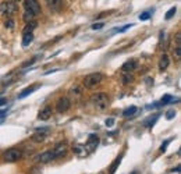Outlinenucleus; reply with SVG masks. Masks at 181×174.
Returning a JSON list of instances; mask_svg holds the SVG:
<instances>
[{"label":"nucleus","mask_w":181,"mask_h":174,"mask_svg":"<svg viewBox=\"0 0 181 174\" xmlns=\"http://www.w3.org/2000/svg\"><path fill=\"white\" fill-rule=\"evenodd\" d=\"M103 80V75L100 73H92L88 74L87 77L84 78V86L85 88H95L96 85H99Z\"/></svg>","instance_id":"obj_1"},{"label":"nucleus","mask_w":181,"mask_h":174,"mask_svg":"<svg viewBox=\"0 0 181 174\" xmlns=\"http://www.w3.org/2000/svg\"><path fill=\"white\" fill-rule=\"evenodd\" d=\"M17 11H18V6H17L16 3L3 2L2 4H0V13H2L4 17H7V18H10L11 16H14Z\"/></svg>","instance_id":"obj_2"},{"label":"nucleus","mask_w":181,"mask_h":174,"mask_svg":"<svg viewBox=\"0 0 181 174\" xmlns=\"http://www.w3.org/2000/svg\"><path fill=\"white\" fill-rule=\"evenodd\" d=\"M91 100L93 102V104L96 106V109H99V110H103V109H106V107L109 106V98H107V95L106 94H96V95H93V96L91 98Z\"/></svg>","instance_id":"obj_3"},{"label":"nucleus","mask_w":181,"mask_h":174,"mask_svg":"<svg viewBox=\"0 0 181 174\" xmlns=\"http://www.w3.org/2000/svg\"><path fill=\"white\" fill-rule=\"evenodd\" d=\"M3 157H4V162H7V163H14V162L20 160L22 157V152L18 148H10L4 152Z\"/></svg>","instance_id":"obj_4"},{"label":"nucleus","mask_w":181,"mask_h":174,"mask_svg":"<svg viewBox=\"0 0 181 174\" xmlns=\"http://www.w3.org/2000/svg\"><path fill=\"white\" fill-rule=\"evenodd\" d=\"M24 8H25L26 11L34 13L35 16L42 13V8H40V4L38 0H24Z\"/></svg>","instance_id":"obj_5"},{"label":"nucleus","mask_w":181,"mask_h":174,"mask_svg":"<svg viewBox=\"0 0 181 174\" xmlns=\"http://www.w3.org/2000/svg\"><path fill=\"white\" fill-rule=\"evenodd\" d=\"M71 106V102L68 98H60L57 100V106H56V109H57L59 113H66L68 109H70Z\"/></svg>","instance_id":"obj_6"},{"label":"nucleus","mask_w":181,"mask_h":174,"mask_svg":"<svg viewBox=\"0 0 181 174\" xmlns=\"http://www.w3.org/2000/svg\"><path fill=\"white\" fill-rule=\"evenodd\" d=\"M67 151H68L67 142H59V143H56L55 149H53V153H55L56 157H61V156H64L67 153Z\"/></svg>","instance_id":"obj_7"},{"label":"nucleus","mask_w":181,"mask_h":174,"mask_svg":"<svg viewBox=\"0 0 181 174\" xmlns=\"http://www.w3.org/2000/svg\"><path fill=\"white\" fill-rule=\"evenodd\" d=\"M47 131H49V128H39V130L32 135V141H34L35 143H42L43 141L46 139V135H47L46 133H47Z\"/></svg>","instance_id":"obj_8"},{"label":"nucleus","mask_w":181,"mask_h":174,"mask_svg":"<svg viewBox=\"0 0 181 174\" xmlns=\"http://www.w3.org/2000/svg\"><path fill=\"white\" fill-rule=\"evenodd\" d=\"M98 143H99V138H98V135L92 134V135H89V138H88L87 145H85V148L88 149V152H93L95 149H96Z\"/></svg>","instance_id":"obj_9"},{"label":"nucleus","mask_w":181,"mask_h":174,"mask_svg":"<svg viewBox=\"0 0 181 174\" xmlns=\"http://www.w3.org/2000/svg\"><path fill=\"white\" fill-rule=\"evenodd\" d=\"M53 159H56L53 151H46V152H43V153H40L39 156H38L36 160L39 162V163H49V162L53 160Z\"/></svg>","instance_id":"obj_10"},{"label":"nucleus","mask_w":181,"mask_h":174,"mask_svg":"<svg viewBox=\"0 0 181 174\" xmlns=\"http://www.w3.org/2000/svg\"><path fill=\"white\" fill-rule=\"evenodd\" d=\"M46 4L52 11H60L64 6V0H46Z\"/></svg>","instance_id":"obj_11"},{"label":"nucleus","mask_w":181,"mask_h":174,"mask_svg":"<svg viewBox=\"0 0 181 174\" xmlns=\"http://www.w3.org/2000/svg\"><path fill=\"white\" fill-rule=\"evenodd\" d=\"M136 65H138V63H136V60H127L126 63H124L123 65H121V70L124 71V73H130V71H134L136 68Z\"/></svg>","instance_id":"obj_12"},{"label":"nucleus","mask_w":181,"mask_h":174,"mask_svg":"<svg viewBox=\"0 0 181 174\" xmlns=\"http://www.w3.org/2000/svg\"><path fill=\"white\" fill-rule=\"evenodd\" d=\"M50 117H52V107L50 106H45L39 112V114H38V118L42 120V121H46V120H49Z\"/></svg>","instance_id":"obj_13"},{"label":"nucleus","mask_w":181,"mask_h":174,"mask_svg":"<svg viewBox=\"0 0 181 174\" xmlns=\"http://www.w3.org/2000/svg\"><path fill=\"white\" fill-rule=\"evenodd\" d=\"M170 64V59H169L167 55H162V57L159 60V68L160 70H166Z\"/></svg>","instance_id":"obj_14"},{"label":"nucleus","mask_w":181,"mask_h":174,"mask_svg":"<svg viewBox=\"0 0 181 174\" xmlns=\"http://www.w3.org/2000/svg\"><path fill=\"white\" fill-rule=\"evenodd\" d=\"M136 112H138V107H136V106H130L123 112V116L124 117H132V116H135Z\"/></svg>","instance_id":"obj_15"},{"label":"nucleus","mask_w":181,"mask_h":174,"mask_svg":"<svg viewBox=\"0 0 181 174\" xmlns=\"http://www.w3.org/2000/svg\"><path fill=\"white\" fill-rule=\"evenodd\" d=\"M36 88H38V85H31L29 88H25V89H24V92H21V94L18 95V98H20V99H22V98L28 96V95H31L32 92H34Z\"/></svg>","instance_id":"obj_16"},{"label":"nucleus","mask_w":181,"mask_h":174,"mask_svg":"<svg viewBox=\"0 0 181 174\" xmlns=\"http://www.w3.org/2000/svg\"><path fill=\"white\" fill-rule=\"evenodd\" d=\"M36 21H29V22H26V25L24 27V34H29V32H32L35 28H36Z\"/></svg>","instance_id":"obj_17"},{"label":"nucleus","mask_w":181,"mask_h":174,"mask_svg":"<svg viewBox=\"0 0 181 174\" xmlns=\"http://www.w3.org/2000/svg\"><path fill=\"white\" fill-rule=\"evenodd\" d=\"M158 118H159V114H155L153 117L152 116L148 117V118L144 121V125H145V127H152V125L155 124L156 121H158Z\"/></svg>","instance_id":"obj_18"},{"label":"nucleus","mask_w":181,"mask_h":174,"mask_svg":"<svg viewBox=\"0 0 181 174\" xmlns=\"http://www.w3.org/2000/svg\"><path fill=\"white\" fill-rule=\"evenodd\" d=\"M34 41V34L32 32H29V34H24V39H22V46L26 47L31 42Z\"/></svg>","instance_id":"obj_19"},{"label":"nucleus","mask_w":181,"mask_h":174,"mask_svg":"<svg viewBox=\"0 0 181 174\" xmlns=\"http://www.w3.org/2000/svg\"><path fill=\"white\" fill-rule=\"evenodd\" d=\"M174 102V98L171 95H164L162 98V100L159 102V106H164V104H169V103H173Z\"/></svg>","instance_id":"obj_20"},{"label":"nucleus","mask_w":181,"mask_h":174,"mask_svg":"<svg viewBox=\"0 0 181 174\" xmlns=\"http://www.w3.org/2000/svg\"><path fill=\"white\" fill-rule=\"evenodd\" d=\"M131 82H134V75L130 73H126L123 75V84L124 85H128V84H131Z\"/></svg>","instance_id":"obj_21"},{"label":"nucleus","mask_w":181,"mask_h":174,"mask_svg":"<svg viewBox=\"0 0 181 174\" xmlns=\"http://www.w3.org/2000/svg\"><path fill=\"white\" fill-rule=\"evenodd\" d=\"M121 163V156H118L117 159L112 163V166H110V172H109V174H114V172L117 170V167H118V164Z\"/></svg>","instance_id":"obj_22"},{"label":"nucleus","mask_w":181,"mask_h":174,"mask_svg":"<svg viewBox=\"0 0 181 174\" xmlns=\"http://www.w3.org/2000/svg\"><path fill=\"white\" fill-rule=\"evenodd\" d=\"M34 18H35V14H34V13H31V11H26V10H25V13L22 14V20L25 21V22L34 21Z\"/></svg>","instance_id":"obj_23"},{"label":"nucleus","mask_w":181,"mask_h":174,"mask_svg":"<svg viewBox=\"0 0 181 174\" xmlns=\"http://www.w3.org/2000/svg\"><path fill=\"white\" fill-rule=\"evenodd\" d=\"M4 28L8 29V31H11V29H14V20L13 18H7L4 21Z\"/></svg>","instance_id":"obj_24"},{"label":"nucleus","mask_w":181,"mask_h":174,"mask_svg":"<svg viewBox=\"0 0 181 174\" xmlns=\"http://www.w3.org/2000/svg\"><path fill=\"white\" fill-rule=\"evenodd\" d=\"M176 11H177V8H176V7H171L170 10L167 11V14H166V20H170L171 17H173L174 14H176Z\"/></svg>","instance_id":"obj_25"},{"label":"nucleus","mask_w":181,"mask_h":174,"mask_svg":"<svg viewBox=\"0 0 181 174\" xmlns=\"http://www.w3.org/2000/svg\"><path fill=\"white\" fill-rule=\"evenodd\" d=\"M174 57L177 60H180V57H181V46H179V45L174 47Z\"/></svg>","instance_id":"obj_26"},{"label":"nucleus","mask_w":181,"mask_h":174,"mask_svg":"<svg viewBox=\"0 0 181 174\" xmlns=\"http://www.w3.org/2000/svg\"><path fill=\"white\" fill-rule=\"evenodd\" d=\"M171 141H173V139H171V138H170V139H166L164 142L162 143V146H160V151H162V152H164L166 149H167V145H169V143L171 142Z\"/></svg>","instance_id":"obj_27"},{"label":"nucleus","mask_w":181,"mask_h":174,"mask_svg":"<svg viewBox=\"0 0 181 174\" xmlns=\"http://www.w3.org/2000/svg\"><path fill=\"white\" fill-rule=\"evenodd\" d=\"M149 17H150V13H149V11H145V13H142L141 16H139V20L145 21V20H149Z\"/></svg>","instance_id":"obj_28"},{"label":"nucleus","mask_w":181,"mask_h":174,"mask_svg":"<svg viewBox=\"0 0 181 174\" xmlns=\"http://www.w3.org/2000/svg\"><path fill=\"white\" fill-rule=\"evenodd\" d=\"M174 117H176V110H169L167 114H166V118L171 120V118H174Z\"/></svg>","instance_id":"obj_29"},{"label":"nucleus","mask_w":181,"mask_h":174,"mask_svg":"<svg viewBox=\"0 0 181 174\" xmlns=\"http://www.w3.org/2000/svg\"><path fill=\"white\" fill-rule=\"evenodd\" d=\"M105 27V22H95L93 25H92V29H100Z\"/></svg>","instance_id":"obj_30"},{"label":"nucleus","mask_w":181,"mask_h":174,"mask_svg":"<svg viewBox=\"0 0 181 174\" xmlns=\"http://www.w3.org/2000/svg\"><path fill=\"white\" fill-rule=\"evenodd\" d=\"M74 152H75L77 155H82V146L81 145H77L75 148H74Z\"/></svg>","instance_id":"obj_31"},{"label":"nucleus","mask_w":181,"mask_h":174,"mask_svg":"<svg viewBox=\"0 0 181 174\" xmlns=\"http://www.w3.org/2000/svg\"><path fill=\"white\" fill-rule=\"evenodd\" d=\"M6 114H7V112H6V110H0V123H3V120H4Z\"/></svg>","instance_id":"obj_32"},{"label":"nucleus","mask_w":181,"mask_h":174,"mask_svg":"<svg viewBox=\"0 0 181 174\" xmlns=\"http://www.w3.org/2000/svg\"><path fill=\"white\" fill-rule=\"evenodd\" d=\"M176 43L179 45V46H181V34L179 32V34H176Z\"/></svg>","instance_id":"obj_33"},{"label":"nucleus","mask_w":181,"mask_h":174,"mask_svg":"<svg viewBox=\"0 0 181 174\" xmlns=\"http://www.w3.org/2000/svg\"><path fill=\"white\" fill-rule=\"evenodd\" d=\"M35 60H36V57H34V59L28 60V61H25V63H24V64H22V67H26V65H31V64H32V63H34V61H35Z\"/></svg>","instance_id":"obj_34"},{"label":"nucleus","mask_w":181,"mask_h":174,"mask_svg":"<svg viewBox=\"0 0 181 174\" xmlns=\"http://www.w3.org/2000/svg\"><path fill=\"white\" fill-rule=\"evenodd\" d=\"M113 124H114V118H107V120H106V125H107V127H112Z\"/></svg>","instance_id":"obj_35"},{"label":"nucleus","mask_w":181,"mask_h":174,"mask_svg":"<svg viewBox=\"0 0 181 174\" xmlns=\"http://www.w3.org/2000/svg\"><path fill=\"white\" fill-rule=\"evenodd\" d=\"M6 103H7V99H6V98H0V106H4Z\"/></svg>","instance_id":"obj_36"},{"label":"nucleus","mask_w":181,"mask_h":174,"mask_svg":"<svg viewBox=\"0 0 181 174\" xmlns=\"http://www.w3.org/2000/svg\"><path fill=\"white\" fill-rule=\"evenodd\" d=\"M8 2H11V3H16V4H17V3H18V2H21V0H8Z\"/></svg>","instance_id":"obj_37"},{"label":"nucleus","mask_w":181,"mask_h":174,"mask_svg":"<svg viewBox=\"0 0 181 174\" xmlns=\"http://www.w3.org/2000/svg\"><path fill=\"white\" fill-rule=\"evenodd\" d=\"M132 174H136V173H132Z\"/></svg>","instance_id":"obj_38"}]
</instances>
